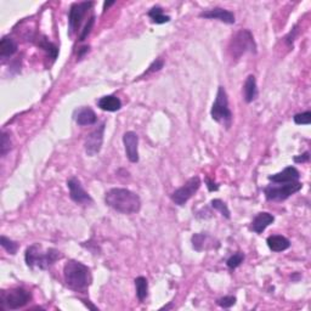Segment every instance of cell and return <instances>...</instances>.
<instances>
[{"label":"cell","instance_id":"10","mask_svg":"<svg viewBox=\"0 0 311 311\" xmlns=\"http://www.w3.org/2000/svg\"><path fill=\"white\" fill-rule=\"evenodd\" d=\"M105 128H106V124L102 123L100 127L95 129V130L92 131V133L89 134L87 139H85L84 149L89 157H94L101 151V147H102V144H103Z\"/></svg>","mask_w":311,"mask_h":311},{"label":"cell","instance_id":"20","mask_svg":"<svg viewBox=\"0 0 311 311\" xmlns=\"http://www.w3.org/2000/svg\"><path fill=\"white\" fill-rule=\"evenodd\" d=\"M18 46L17 43L10 37H3L0 41V56L3 58L10 57L14 54H16Z\"/></svg>","mask_w":311,"mask_h":311},{"label":"cell","instance_id":"8","mask_svg":"<svg viewBox=\"0 0 311 311\" xmlns=\"http://www.w3.org/2000/svg\"><path fill=\"white\" fill-rule=\"evenodd\" d=\"M201 187V178L199 177H193L189 179V180L185 183L183 186L179 187L178 190H175L171 195V201H173L177 205H185L186 202L192 197L197 191Z\"/></svg>","mask_w":311,"mask_h":311},{"label":"cell","instance_id":"16","mask_svg":"<svg viewBox=\"0 0 311 311\" xmlns=\"http://www.w3.org/2000/svg\"><path fill=\"white\" fill-rule=\"evenodd\" d=\"M258 96V88H257V81L253 75L248 76L246 79L245 85H243V97L247 103L253 102V101Z\"/></svg>","mask_w":311,"mask_h":311},{"label":"cell","instance_id":"3","mask_svg":"<svg viewBox=\"0 0 311 311\" xmlns=\"http://www.w3.org/2000/svg\"><path fill=\"white\" fill-rule=\"evenodd\" d=\"M61 258H62V254L57 249L50 248L46 252H42V247L39 245L30 246L26 249V254H24L26 264L30 269L39 267L41 270H48Z\"/></svg>","mask_w":311,"mask_h":311},{"label":"cell","instance_id":"24","mask_svg":"<svg viewBox=\"0 0 311 311\" xmlns=\"http://www.w3.org/2000/svg\"><path fill=\"white\" fill-rule=\"evenodd\" d=\"M208 235L205 233H195L192 236V246L197 252H202L203 249H205V242H207Z\"/></svg>","mask_w":311,"mask_h":311},{"label":"cell","instance_id":"9","mask_svg":"<svg viewBox=\"0 0 311 311\" xmlns=\"http://www.w3.org/2000/svg\"><path fill=\"white\" fill-rule=\"evenodd\" d=\"M94 5L92 2H83V3H73L70 9L68 14V27H70V34L72 36L77 29L81 27V23L84 18L85 14L90 10Z\"/></svg>","mask_w":311,"mask_h":311},{"label":"cell","instance_id":"17","mask_svg":"<svg viewBox=\"0 0 311 311\" xmlns=\"http://www.w3.org/2000/svg\"><path fill=\"white\" fill-rule=\"evenodd\" d=\"M97 106L102 111H107V112H116L119 111L122 107V101L115 95H107V96H102L98 98Z\"/></svg>","mask_w":311,"mask_h":311},{"label":"cell","instance_id":"13","mask_svg":"<svg viewBox=\"0 0 311 311\" xmlns=\"http://www.w3.org/2000/svg\"><path fill=\"white\" fill-rule=\"evenodd\" d=\"M199 17L209 18V20H219L221 22L227 24H233L236 21L233 12H231L230 10H225V9L221 8H215L212 9V10L203 11L199 14Z\"/></svg>","mask_w":311,"mask_h":311},{"label":"cell","instance_id":"12","mask_svg":"<svg viewBox=\"0 0 311 311\" xmlns=\"http://www.w3.org/2000/svg\"><path fill=\"white\" fill-rule=\"evenodd\" d=\"M123 144H124L125 153H127L128 159L131 163L139 162V136L134 131H127L123 135Z\"/></svg>","mask_w":311,"mask_h":311},{"label":"cell","instance_id":"5","mask_svg":"<svg viewBox=\"0 0 311 311\" xmlns=\"http://www.w3.org/2000/svg\"><path fill=\"white\" fill-rule=\"evenodd\" d=\"M212 118L225 128H230L232 124V112L229 107V98L227 92L224 87H219L217 92V97L211 110Z\"/></svg>","mask_w":311,"mask_h":311},{"label":"cell","instance_id":"27","mask_svg":"<svg viewBox=\"0 0 311 311\" xmlns=\"http://www.w3.org/2000/svg\"><path fill=\"white\" fill-rule=\"evenodd\" d=\"M243 260H245V254L241 253V252H237V253L231 255L229 259H227L226 264H227V266H229V269L233 270L241 265V264L243 263Z\"/></svg>","mask_w":311,"mask_h":311},{"label":"cell","instance_id":"6","mask_svg":"<svg viewBox=\"0 0 311 311\" xmlns=\"http://www.w3.org/2000/svg\"><path fill=\"white\" fill-rule=\"evenodd\" d=\"M30 298H32V295L27 289L17 287L9 289V291H3L0 304H2L3 309L17 310L26 306L29 303Z\"/></svg>","mask_w":311,"mask_h":311},{"label":"cell","instance_id":"36","mask_svg":"<svg viewBox=\"0 0 311 311\" xmlns=\"http://www.w3.org/2000/svg\"><path fill=\"white\" fill-rule=\"evenodd\" d=\"M83 303H84V304H85V305H87V306L89 307V309H91V310H97V307H96V306L91 305V304H90V303H88V301H87V300H83Z\"/></svg>","mask_w":311,"mask_h":311},{"label":"cell","instance_id":"1","mask_svg":"<svg viewBox=\"0 0 311 311\" xmlns=\"http://www.w3.org/2000/svg\"><path fill=\"white\" fill-rule=\"evenodd\" d=\"M106 204L122 214H135L141 209V199L139 195L128 189L115 187L111 189L105 195Z\"/></svg>","mask_w":311,"mask_h":311},{"label":"cell","instance_id":"35","mask_svg":"<svg viewBox=\"0 0 311 311\" xmlns=\"http://www.w3.org/2000/svg\"><path fill=\"white\" fill-rule=\"evenodd\" d=\"M89 51V46H83V48L79 50V54H78V57H82L83 55L85 54V52Z\"/></svg>","mask_w":311,"mask_h":311},{"label":"cell","instance_id":"18","mask_svg":"<svg viewBox=\"0 0 311 311\" xmlns=\"http://www.w3.org/2000/svg\"><path fill=\"white\" fill-rule=\"evenodd\" d=\"M96 121H97L96 113H95L90 107H82L76 116L77 124L82 125V127H84V125L95 124Z\"/></svg>","mask_w":311,"mask_h":311},{"label":"cell","instance_id":"21","mask_svg":"<svg viewBox=\"0 0 311 311\" xmlns=\"http://www.w3.org/2000/svg\"><path fill=\"white\" fill-rule=\"evenodd\" d=\"M135 287H136V295L139 300L146 299L147 294H149V282H147L146 277L140 276L135 279Z\"/></svg>","mask_w":311,"mask_h":311},{"label":"cell","instance_id":"28","mask_svg":"<svg viewBox=\"0 0 311 311\" xmlns=\"http://www.w3.org/2000/svg\"><path fill=\"white\" fill-rule=\"evenodd\" d=\"M11 150V140L10 134L3 131L2 133V144H0V155L5 156Z\"/></svg>","mask_w":311,"mask_h":311},{"label":"cell","instance_id":"31","mask_svg":"<svg viewBox=\"0 0 311 311\" xmlns=\"http://www.w3.org/2000/svg\"><path fill=\"white\" fill-rule=\"evenodd\" d=\"M94 23H95V16H94V15H92V16L88 20L87 26H85V27H84V29H83L82 34H81V37H79V41L83 42L85 38H87V37H88L89 34H90L92 27H94Z\"/></svg>","mask_w":311,"mask_h":311},{"label":"cell","instance_id":"19","mask_svg":"<svg viewBox=\"0 0 311 311\" xmlns=\"http://www.w3.org/2000/svg\"><path fill=\"white\" fill-rule=\"evenodd\" d=\"M266 243L271 251L276 252V253L286 251V249H288L289 247H291V242H289V239L281 235H272V236L267 237Z\"/></svg>","mask_w":311,"mask_h":311},{"label":"cell","instance_id":"11","mask_svg":"<svg viewBox=\"0 0 311 311\" xmlns=\"http://www.w3.org/2000/svg\"><path fill=\"white\" fill-rule=\"evenodd\" d=\"M67 187L70 190V197L73 202L77 204H90L92 203V198L90 195L84 190L81 181L77 178H71L67 180Z\"/></svg>","mask_w":311,"mask_h":311},{"label":"cell","instance_id":"26","mask_svg":"<svg viewBox=\"0 0 311 311\" xmlns=\"http://www.w3.org/2000/svg\"><path fill=\"white\" fill-rule=\"evenodd\" d=\"M211 204H212V207L215 209V211L220 212V214L223 215V217L226 218V219H230L231 215H230V211H229V208H227L226 203L223 202L219 198H217V199H213V201L211 202Z\"/></svg>","mask_w":311,"mask_h":311},{"label":"cell","instance_id":"32","mask_svg":"<svg viewBox=\"0 0 311 311\" xmlns=\"http://www.w3.org/2000/svg\"><path fill=\"white\" fill-rule=\"evenodd\" d=\"M163 66H164V61H163L162 58H157L156 61H153V62L151 63V66L149 67V70L146 71V73H145V75H150V73L157 72V71L163 68Z\"/></svg>","mask_w":311,"mask_h":311},{"label":"cell","instance_id":"14","mask_svg":"<svg viewBox=\"0 0 311 311\" xmlns=\"http://www.w3.org/2000/svg\"><path fill=\"white\" fill-rule=\"evenodd\" d=\"M300 173L297 168L287 167L283 169L280 173L270 175L269 180L272 181V184H287V183H295L299 181Z\"/></svg>","mask_w":311,"mask_h":311},{"label":"cell","instance_id":"34","mask_svg":"<svg viewBox=\"0 0 311 311\" xmlns=\"http://www.w3.org/2000/svg\"><path fill=\"white\" fill-rule=\"evenodd\" d=\"M205 183H207L208 190L212 191V192H213V191L219 190V185H217L215 183H213V181H212L211 179H207V180H205Z\"/></svg>","mask_w":311,"mask_h":311},{"label":"cell","instance_id":"29","mask_svg":"<svg viewBox=\"0 0 311 311\" xmlns=\"http://www.w3.org/2000/svg\"><path fill=\"white\" fill-rule=\"evenodd\" d=\"M293 121L298 125H309L311 123V112L306 111V112L298 113L293 117Z\"/></svg>","mask_w":311,"mask_h":311},{"label":"cell","instance_id":"22","mask_svg":"<svg viewBox=\"0 0 311 311\" xmlns=\"http://www.w3.org/2000/svg\"><path fill=\"white\" fill-rule=\"evenodd\" d=\"M149 17L152 20V22L156 24H163L170 21V17L163 14V9L161 6H155V8L151 9L149 11Z\"/></svg>","mask_w":311,"mask_h":311},{"label":"cell","instance_id":"23","mask_svg":"<svg viewBox=\"0 0 311 311\" xmlns=\"http://www.w3.org/2000/svg\"><path fill=\"white\" fill-rule=\"evenodd\" d=\"M0 245H2V247L4 248L9 254H12V255L16 254V252L18 249V243L12 241V239L10 238H8L6 236H2L0 237Z\"/></svg>","mask_w":311,"mask_h":311},{"label":"cell","instance_id":"15","mask_svg":"<svg viewBox=\"0 0 311 311\" xmlns=\"http://www.w3.org/2000/svg\"><path fill=\"white\" fill-rule=\"evenodd\" d=\"M273 221H275V217L272 214L267 213V212H261L252 221L251 229L257 233H263L266 227L270 226Z\"/></svg>","mask_w":311,"mask_h":311},{"label":"cell","instance_id":"7","mask_svg":"<svg viewBox=\"0 0 311 311\" xmlns=\"http://www.w3.org/2000/svg\"><path fill=\"white\" fill-rule=\"evenodd\" d=\"M301 187H303V184L299 183V181L287 184H275L266 186L264 189V193H265L266 199H269V201L281 202L289 198L294 193L299 192Z\"/></svg>","mask_w":311,"mask_h":311},{"label":"cell","instance_id":"25","mask_svg":"<svg viewBox=\"0 0 311 311\" xmlns=\"http://www.w3.org/2000/svg\"><path fill=\"white\" fill-rule=\"evenodd\" d=\"M38 45L41 46L42 49H44L45 51H48L49 55H50V56L54 58V60L57 57V54H58L57 46L55 45V44H52V43L49 42L48 39L45 38V37H43V39H41V41H39Z\"/></svg>","mask_w":311,"mask_h":311},{"label":"cell","instance_id":"30","mask_svg":"<svg viewBox=\"0 0 311 311\" xmlns=\"http://www.w3.org/2000/svg\"><path fill=\"white\" fill-rule=\"evenodd\" d=\"M217 304L223 307V309H229V307L233 306L236 304V298L232 297V295H226V297H223L220 298V299H218Z\"/></svg>","mask_w":311,"mask_h":311},{"label":"cell","instance_id":"2","mask_svg":"<svg viewBox=\"0 0 311 311\" xmlns=\"http://www.w3.org/2000/svg\"><path fill=\"white\" fill-rule=\"evenodd\" d=\"M64 282L75 292L84 293L91 285V271L87 265L77 260H70L63 266Z\"/></svg>","mask_w":311,"mask_h":311},{"label":"cell","instance_id":"33","mask_svg":"<svg viewBox=\"0 0 311 311\" xmlns=\"http://www.w3.org/2000/svg\"><path fill=\"white\" fill-rule=\"evenodd\" d=\"M309 159H310V153L307 152V151H306V152H304L303 155L294 157L295 163H305V162H309Z\"/></svg>","mask_w":311,"mask_h":311},{"label":"cell","instance_id":"37","mask_svg":"<svg viewBox=\"0 0 311 311\" xmlns=\"http://www.w3.org/2000/svg\"><path fill=\"white\" fill-rule=\"evenodd\" d=\"M115 4V2H109V3H105L103 4V11H106V9H109L111 5Z\"/></svg>","mask_w":311,"mask_h":311},{"label":"cell","instance_id":"4","mask_svg":"<svg viewBox=\"0 0 311 311\" xmlns=\"http://www.w3.org/2000/svg\"><path fill=\"white\" fill-rule=\"evenodd\" d=\"M229 51L231 57L238 60L241 58L246 52H257V44H255L253 34L251 30L248 29H241L237 32L235 36L231 39L229 45Z\"/></svg>","mask_w":311,"mask_h":311}]
</instances>
